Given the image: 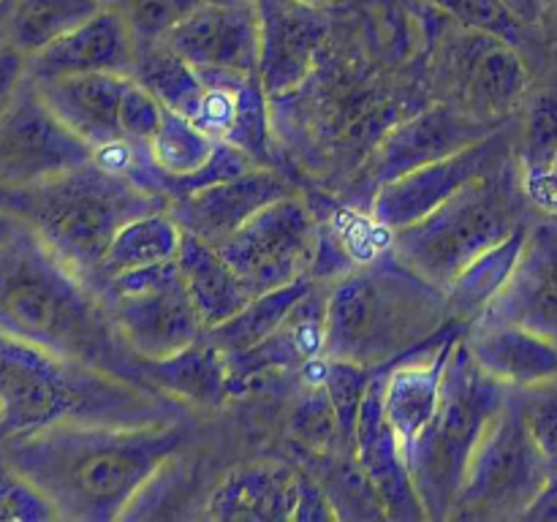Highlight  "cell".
<instances>
[{
    "label": "cell",
    "mask_w": 557,
    "mask_h": 522,
    "mask_svg": "<svg viewBox=\"0 0 557 522\" xmlns=\"http://www.w3.org/2000/svg\"><path fill=\"white\" fill-rule=\"evenodd\" d=\"M419 107L417 90L400 85L386 65L330 41L297 90L270 98V117L288 158L313 177L351 188L381 139Z\"/></svg>",
    "instance_id": "6da1fadb"
},
{
    "label": "cell",
    "mask_w": 557,
    "mask_h": 522,
    "mask_svg": "<svg viewBox=\"0 0 557 522\" xmlns=\"http://www.w3.org/2000/svg\"><path fill=\"white\" fill-rule=\"evenodd\" d=\"M183 440L172 422H63L3 440L0 449L52 500L60 520L109 522L128 517Z\"/></svg>",
    "instance_id": "7a4b0ae2"
},
{
    "label": "cell",
    "mask_w": 557,
    "mask_h": 522,
    "mask_svg": "<svg viewBox=\"0 0 557 522\" xmlns=\"http://www.w3.org/2000/svg\"><path fill=\"white\" fill-rule=\"evenodd\" d=\"M0 330L147 386L141 359L125 346L96 288L22 223L0 243Z\"/></svg>",
    "instance_id": "3957f363"
},
{
    "label": "cell",
    "mask_w": 557,
    "mask_h": 522,
    "mask_svg": "<svg viewBox=\"0 0 557 522\" xmlns=\"http://www.w3.org/2000/svg\"><path fill=\"white\" fill-rule=\"evenodd\" d=\"M455 324L444 288L408 270L389 248L346 272L326 294L324 357L381 370Z\"/></svg>",
    "instance_id": "277c9868"
},
{
    "label": "cell",
    "mask_w": 557,
    "mask_h": 522,
    "mask_svg": "<svg viewBox=\"0 0 557 522\" xmlns=\"http://www.w3.org/2000/svg\"><path fill=\"white\" fill-rule=\"evenodd\" d=\"M158 389L71 362L0 330V430L3 440L52 424L169 422ZM0 440V444H3Z\"/></svg>",
    "instance_id": "5b68a950"
},
{
    "label": "cell",
    "mask_w": 557,
    "mask_h": 522,
    "mask_svg": "<svg viewBox=\"0 0 557 522\" xmlns=\"http://www.w3.org/2000/svg\"><path fill=\"white\" fill-rule=\"evenodd\" d=\"M166 207L163 196L150 194L128 174L98 161L47 183L0 188V215L30 228L85 281L96 275L114 234L125 223Z\"/></svg>",
    "instance_id": "8992f818"
},
{
    "label": "cell",
    "mask_w": 557,
    "mask_h": 522,
    "mask_svg": "<svg viewBox=\"0 0 557 522\" xmlns=\"http://www.w3.org/2000/svg\"><path fill=\"white\" fill-rule=\"evenodd\" d=\"M509 400V386L484 373L457 337L441 384L438 408L408 455L413 489L428 520H451L476 446Z\"/></svg>",
    "instance_id": "52a82bcc"
},
{
    "label": "cell",
    "mask_w": 557,
    "mask_h": 522,
    "mask_svg": "<svg viewBox=\"0 0 557 522\" xmlns=\"http://www.w3.org/2000/svg\"><path fill=\"white\" fill-rule=\"evenodd\" d=\"M522 177L500 166L451 196L422 221L392 232L389 250L438 288H449L468 264L520 226Z\"/></svg>",
    "instance_id": "ba28073f"
},
{
    "label": "cell",
    "mask_w": 557,
    "mask_h": 522,
    "mask_svg": "<svg viewBox=\"0 0 557 522\" xmlns=\"http://www.w3.org/2000/svg\"><path fill=\"white\" fill-rule=\"evenodd\" d=\"M125 346L141 359H166L205 337L177 259L92 283Z\"/></svg>",
    "instance_id": "9c48e42d"
},
{
    "label": "cell",
    "mask_w": 557,
    "mask_h": 522,
    "mask_svg": "<svg viewBox=\"0 0 557 522\" xmlns=\"http://www.w3.org/2000/svg\"><path fill=\"white\" fill-rule=\"evenodd\" d=\"M428 71L433 101L493 125H504L528 90V69L515 44L466 25L435 41Z\"/></svg>",
    "instance_id": "30bf717a"
},
{
    "label": "cell",
    "mask_w": 557,
    "mask_h": 522,
    "mask_svg": "<svg viewBox=\"0 0 557 522\" xmlns=\"http://www.w3.org/2000/svg\"><path fill=\"white\" fill-rule=\"evenodd\" d=\"M549 476V462L528 430L522 406L509 397L479 440L451 517L520 520Z\"/></svg>",
    "instance_id": "8fae6325"
},
{
    "label": "cell",
    "mask_w": 557,
    "mask_h": 522,
    "mask_svg": "<svg viewBox=\"0 0 557 522\" xmlns=\"http://www.w3.org/2000/svg\"><path fill=\"white\" fill-rule=\"evenodd\" d=\"M319 221L299 194L283 196L215 245L250 294H264L310 277Z\"/></svg>",
    "instance_id": "7c38bea8"
},
{
    "label": "cell",
    "mask_w": 557,
    "mask_h": 522,
    "mask_svg": "<svg viewBox=\"0 0 557 522\" xmlns=\"http://www.w3.org/2000/svg\"><path fill=\"white\" fill-rule=\"evenodd\" d=\"M96 161V152L74 134L36 90L22 87L0 120V188H25Z\"/></svg>",
    "instance_id": "4fadbf2b"
},
{
    "label": "cell",
    "mask_w": 557,
    "mask_h": 522,
    "mask_svg": "<svg viewBox=\"0 0 557 522\" xmlns=\"http://www.w3.org/2000/svg\"><path fill=\"white\" fill-rule=\"evenodd\" d=\"M498 128L500 125L484 123V120L444 101L419 107L381 139L373 156L359 169L351 188H357L359 194L362 190L375 194L381 185L392 183V179L403 177L413 169L441 161L446 156H455V152L476 145Z\"/></svg>",
    "instance_id": "5bb4252c"
},
{
    "label": "cell",
    "mask_w": 557,
    "mask_h": 522,
    "mask_svg": "<svg viewBox=\"0 0 557 522\" xmlns=\"http://www.w3.org/2000/svg\"><path fill=\"white\" fill-rule=\"evenodd\" d=\"M509 156L511 145L506 141L504 130H493L482 141L455 152V156H446L381 185L370 201V217L386 232L411 226L438 210L462 188L476 183L479 177L506 166Z\"/></svg>",
    "instance_id": "9a60e30c"
},
{
    "label": "cell",
    "mask_w": 557,
    "mask_h": 522,
    "mask_svg": "<svg viewBox=\"0 0 557 522\" xmlns=\"http://www.w3.org/2000/svg\"><path fill=\"white\" fill-rule=\"evenodd\" d=\"M158 41L188 60L205 82L259 76V5L256 0H205Z\"/></svg>",
    "instance_id": "2e32d148"
},
{
    "label": "cell",
    "mask_w": 557,
    "mask_h": 522,
    "mask_svg": "<svg viewBox=\"0 0 557 522\" xmlns=\"http://www.w3.org/2000/svg\"><path fill=\"white\" fill-rule=\"evenodd\" d=\"M261 22L259 79L267 98L297 90L332 41L330 16L302 0H256Z\"/></svg>",
    "instance_id": "e0dca14e"
},
{
    "label": "cell",
    "mask_w": 557,
    "mask_h": 522,
    "mask_svg": "<svg viewBox=\"0 0 557 522\" xmlns=\"http://www.w3.org/2000/svg\"><path fill=\"white\" fill-rule=\"evenodd\" d=\"M292 194H299V188L281 166H259L239 177L221 179L188 196H180L169 201L166 210L183 232L210 245H221L256 212Z\"/></svg>",
    "instance_id": "ac0fdd59"
},
{
    "label": "cell",
    "mask_w": 557,
    "mask_h": 522,
    "mask_svg": "<svg viewBox=\"0 0 557 522\" xmlns=\"http://www.w3.org/2000/svg\"><path fill=\"white\" fill-rule=\"evenodd\" d=\"M384 381L386 368L370 373L368 391H364L362 408H359L354 451H357L359 465L368 473L386 517H392V520H428L417 489H413L406 451H403L395 427L386 419Z\"/></svg>",
    "instance_id": "d6986e66"
},
{
    "label": "cell",
    "mask_w": 557,
    "mask_h": 522,
    "mask_svg": "<svg viewBox=\"0 0 557 522\" xmlns=\"http://www.w3.org/2000/svg\"><path fill=\"white\" fill-rule=\"evenodd\" d=\"M136 52L139 44L125 14L114 9H98L90 20L30 54L27 69L30 79L36 82L71 74H96V71L134 76Z\"/></svg>",
    "instance_id": "ffe728a7"
},
{
    "label": "cell",
    "mask_w": 557,
    "mask_h": 522,
    "mask_svg": "<svg viewBox=\"0 0 557 522\" xmlns=\"http://www.w3.org/2000/svg\"><path fill=\"white\" fill-rule=\"evenodd\" d=\"M305 473L281 460L232 468L212 489L205 514L221 522L299 520Z\"/></svg>",
    "instance_id": "44dd1931"
},
{
    "label": "cell",
    "mask_w": 557,
    "mask_h": 522,
    "mask_svg": "<svg viewBox=\"0 0 557 522\" xmlns=\"http://www.w3.org/2000/svg\"><path fill=\"white\" fill-rule=\"evenodd\" d=\"M455 326L462 324L455 321L438 337H433L428 346L386 368L384 411L389 424L395 427L397 438H400L406 460L419 435L424 433V427L433 419L435 408H438L446 362H449L451 348L460 337V330H455Z\"/></svg>",
    "instance_id": "7402d4cb"
},
{
    "label": "cell",
    "mask_w": 557,
    "mask_h": 522,
    "mask_svg": "<svg viewBox=\"0 0 557 522\" xmlns=\"http://www.w3.org/2000/svg\"><path fill=\"white\" fill-rule=\"evenodd\" d=\"M131 74H71L54 79H33L47 107L74 130L79 139L92 147V152L123 141V98L128 90Z\"/></svg>",
    "instance_id": "603a6c76"
},
{
    "label": "cell",
    "mask_w": 557,
    "mask_h": 522,
    "mask_svg": "<svg viewBox=\"0 0 557 522\" xmlns=\"http://www.w3.org/2000/svg\"><path fill=\"white\" fill-rule=\"evenodd\" d=\"M324 315L326 297L315 283L313 291L299 299L297 308L283 319V324L272 335L250 346L248 351L228 353L226 362L232 395H237V389H248L264 375L305 370V364L324 357Z\"/></svg>",
    "instance_id": "cb8c5ba5"
},
{
    "label": "cell",
    "mask_w": 557,
    "mask_h": 522,
    "mask_svg": "<svg viewBox=\"0 0 557 522\" xmlns=\"http://www.w3.org/2000/svg\"><path fill=\"white\" fill-rule=\"evenodd\" d=\"M468 348L479 368L511 389H533L557 378V340L511 324H471Z\"/></svg>",
    "instance_id": "d4e9b609"
},
{
    "label": "cell",
    "mask_w": 557,
    "mask_h": 522,
    "mask_svg": "<svg viewBox=\"0 0 557 522\" xmlns=\"http://www.w3.org/2000/svg\"><path fill=\"white\" fill-rule=\"evenodd\" d=\"M177 264L205 332L232 319L253 299V294L245 288V283L239 281L234 266L223 259L221 250L194 234L183 232Z\"/></svg>",
    "instance_id": "484cf974"
},
{
    "label": "cell",
    "mask_w": 557,
    "mask_h": 522,
    "mask_svg": "<svg viewBox=\"0 0 557 522\" xmlns=\"http://www.w3.org/2000/svg\"><path fill=\"white\" fill-rule=\"evenodd\" d=\"M141 375L147 386L190 406H221L232 395L226 353L205 337L174 357L141 362Z\"/></svg>",
    "instance_id": "4316f807"
},
{
    "label": "cell",
    "mask_w": 557,
    "mask_h": 522,
    "mask_svg": "<svg viewBox=\"0 0 557 522\" xmlns=\"http://www.w3.org/2000/svg\"><path fill=\"white\" fill-rule=\"evenodd\" d=\"M473 324H511L557 340V281L522 253L511 281Z\"/></svg>",
    "instance_id": "83f0119b"
},
{
    "label": "cell",
    "mask_w": 557,
    "mask_h": 522,
    "mask_svg": "<svg viewBox=\"0 0 557 522\" xmlns=\"http://www.w3.org/2000/svg\"><path fill=\"white\" fill-rule=\"evenodd\" d=\"M528 234H531V228L520 223L504 243H498L487 253L479 256L446 288L451 319L457 324H473L482 315V310L504 291V286L511 281L517 266H520L522 253H525Z\"/></svg>",
    "instance_id": "f1b7e54d"
},
{
    "label": "cell",
    "mask_w": 557,
    "mask_h": 522,
    "mask_svg": "<svg viewBox=\"0 0 557 522\" xmlns=\"http://www.w3.org/2000/svg\"><path fill=\"white\" fill-rule=\"evenodd\" d=\"M180 245H183V228L169 215V210L147 212V215L128 221L114 234L101 266H98L96 275L87 283L92 286V283L120 275V272L141 270V266L177 259Z\"/></svg>",
    "instance_id": "f546056e"
},
{
    "label": "cell",
    "mask_w": 557,
    "mask_h": 522,
    "mask_svg": "<svg viewBox=\"0 0 557 522\" xmlns=\"http://www.w3.org/2000/svg\"><path fill=\"white\" fill-rule=\"evenodd\" d=\"M313 288V277H299V281L288 283V286L256 294L239 313H234L232 319H226L223 324L210 326V330L205 332V340H210L212 346L221 348L226 357L228 353L248 351L250 346H256V343L264 340L267 335H272V332L283 324V319L297 308L299 299L308 297Z\"/></svg>",
    "instance_id": "4dcf8cb0"
},
{
    "label": "cell",
    "mask_w": 557,
    "mask_h": 522,
    "mask_svg": "<svg viewBox=\"0 0 557 522\" xmlns=\"http://www.w3.org/2000/svg\"><path fill=\"white\" fill-rule=\"evenodd\" d=\"M134 76L163 103V109L196 120L207 96V82L188 60L163 41H141Z\"/></svg>",
    "instance_id": "1f68e13d"
},
{
    "label": "cell",
    "mask_w": 557,
    "mask_h": 522,
    "mask_svg": "<svg viewBox=\"0 0 557 522\" xmlns=\"http://www.w3.org/2000/svg\"><path fill=\"white\" fill-rule=\"evenodd\" d=\"M98 9H103L98 0H14L5 11L3 41L30 58L54 38L90 20Z\"/></svg>",
    "instance_id": "d6a6232c"
},
{
    "label": "cell",
    "mask_w": 557,
    "mask_h": 522,
    "mask_svg": "<svg viewBox=\"0 0 557 522\" xmlns=\"http://www.w3.org/2000/svg\"><path fill=\"white\" fill-rule=\"evenodd\" d=\"M305 389L299 391L297 402L288 411V438L294 440L297 451L315 457H332L351 451L343 438V424L337 417L332 397L321 378L315 375V359L305 364Z\"/></svg>",
    "instance_id": "836d02e7"
},
{
    "label": "cell",
    "mask_w": 557,
    "mask_h": 522,
    "mask_svg": "<svg viewBox=\"0 0 557 522\" xmlns=\"http://www.w3.org/2000/svg\"><path fill=\"white\" fill-rule=\"evenodd\" d=\"M557 156V82L539 90L528 101L525 117L520 125V172H542Z\"/></svg>",
    "instance_id": "e575fe53"
},
{
    "label": "cell",
    "mask_w": 557,
    "mask_h": 522,
    "mask_svg": "<svg viewBox=\"0 0 557 522\" xmlns=\"http://www.w3.org/2000/svg\"><path fill=\"white\" fill-rule=\"evenodd\" d=\"M49 522L60 520L52 500L5 457L0 449V522Z\"/></svg>",
    "instance_id": "d590c367"
},
{
    "label": "cell",
    "mask_w": 557,
    "mask_h": 522,
    "mask_svg": "<svg viewBox=\"0 0 557 522\" xmlns=\"http://www.w3.org/2000/svg\"><path fill=\"white\" fill-rule=\"evenodd\" d=\"M433 9L455 20L457 25L493 33L509 44L522 41V16L506 0H428Z\"/></svg>",
    "instance_id": "8d00e7d4"
},
{
    "label": "cell",
    "mask_w": 557,
    "mask_h": 522,
    "mask_svg": "<svg viewBox=\"0 0 557 522\" xmlns=\"http://www.w3.org/2000/svg\"><path fill=\"white\" fill-rule=\"evenodd\" d=\"M199 3L205 0H128L125 20L134 30L136 44L158 41Z\"/></svg>",
    "instance_id": "74e56055"
},
{
    "label": "cell",
    "mask_w": 557,
    "mask_h": 522,
    "mask_svg": "<svg viewBox=\"0 0 557 522\" xmlns=\"http://www.w3.org/2000/svg\"><path fill=\"white\" fill-rule=\"evenodd\" d=\"M163 114H166L163 103L134 76L128 90H125L123 112H120L125 145H147L152 139V134L161 128Z\"/></svg>",
    "instance_id": "f35d334b"
},
{
    "label": "cell",
    "mask_w": 557,
    "mask_h": 522,
    "mask_svg": "<svg viewBox=\"0 0 557 522\" xmlns=\"http://www.w3.org/2000/svg\"><path fill=\"white\" fill-rule=\"evenodd\" d=\"M522 413H525V422L533 440H536L544 460L549 462V471H553V465L557 462V395L536 397V400L525 402Z\"/></svg>",
    "instance_id": "ab89813d"
},
{
    "label": "cell",
    "mask_w": 557,
    "mask_h": 522,
    "mask_svg": "<svg viewBox=\"0 0 557 522\" xmlns=\"http://www.w3.org/2000/svg\"><path fill=\"white\" fill-rule=\"evenodd\" d=\"M27 79H30L27 54L11 47L9 41H0V120L14 107L16 96L27 85Z\"/></svg>",
    "instance_id": "60d3db41"
},
{
    "label": "cell",
    "mask_w": 557,
    "mask_h": 522,
    "mask_svg": "<svg viewBox=\"0 0 557 522\" xmlns=\"http://www.w3.org/2000/svg\"><path fill=\"white\" fill-rule=\"evenodd\" d=\"M522 194L531 201L536 210H542L547 217H557V156L553 158L549 166L542 172L522 174Z\"/></svg>",
    "instance_id": "b9f144b4"
},
{
    "label": "cell",
    "mask_w": 557,
    "mask_h": 522,
    "mask_svg": "<svg viewBox=\"0 0 557 522\" xmlns=\"http://www.w3.org/2000/svg\"><path fill=\"white\" fill-rule=\"evenodd\" d=\"M520 520L557 522V473H553V476L544 482V487L539 489V495L531 500V506L522 511Z\"/></svg>",
    "instance_id": "7bdbcfd3"
},
{
    "label": "cell",
    "mask_w": 557,
    "mask_h": 522,
    "mask_svg": "<svg viewBox=\"0 0 557 522\" xmlns=\"http://www.w3.org/2000/svg\"><path fill=\"white\" fill-rule=\"evenodd\" d=\"M302 3H310V5H321V9H324L326 3H335V0H302Z\"/></svg>",
    "instance_id": "ee69618b"
},
{
    "label": "cell",
    "mask_w": 557,
    "mask_h": 522,
    "mask_svg": "<svg viewBox=\"0 0 557 522\" xmlns=\"http://www.w3.org/2000/svg\"><path fill=\"white\" fill-rule=\"evenodd\" d=\"M549 223H553V226H555V232H557V217H549Z\"/></svg>",
    "instance_id": "f6af8a7d"
},
{
    "label": "cell",
    "mask_w": 557,
    "mask_h": 522,
    "mask_svg": "<svg viewBox=\"0 0 557 522\" xmlns=\"http://www.w3.org/2000/svg\"><path fill=\"white\" fill-rule=\"evenodd\" d=\"M553 473H557V462H555V465H553Z\"/></svg>",
    "instance_id": "bcb514c9"
},
{
    "label": "cell",
    "mask_w": 557,
    "mask_h": 522,
    "mask_svg": "<svg viewBox=\"0 0 557 522\" xmlns=\"http://www.w3.org/2000/svg\"><path fill=\"white\" fill-rule=\"evenodd\" d=\"M0 440H3V430H0Z\"/></svg>",
    "instance_id": "7dc6e473"
}]
</instances>
